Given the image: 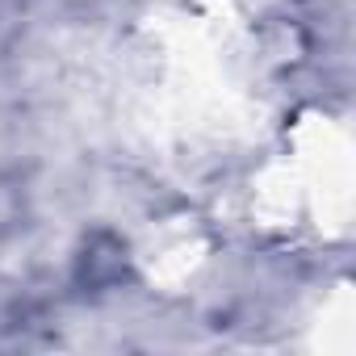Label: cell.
Returning a JSON list of instances; mask_svg holds the SVG:
<instances>
[{"mask_svg": "<svg viewBox=\"0 0 356 356\" xmlns=\"http://www.w3.org/2000/svg\"><path fill=\"white\" fill-rule=\"evenodd\" d=\"M17 218H22V189L0 181V231H9Z\"/></svg>", "mask_w": 356, "mask_h": 356, "instance_id": "1", "label": "cell"}]
</instances>
